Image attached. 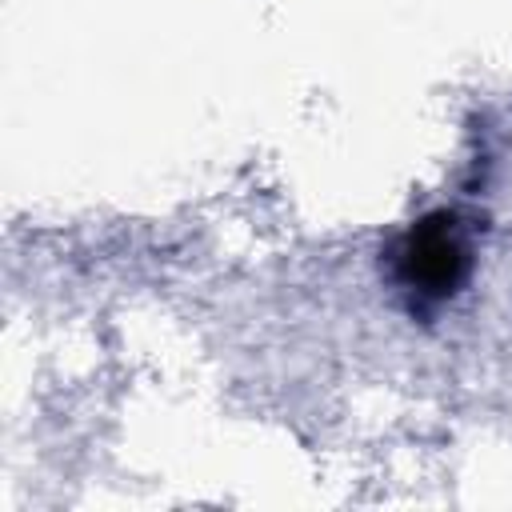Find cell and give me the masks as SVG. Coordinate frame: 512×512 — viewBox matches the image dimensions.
Returning <instances> with one entry per match:
<instances>
[{
  "label": "cell",
  "mask_w": 512,
  "mask_h": 512,
  "mask_svg": "<svg viewBox=\"0 0 512 512\" xmlns=\"http://www.w3.org/2000/svg\"><path fill=\"white\" fill-rule=\"evenodd\" d=\"M392 276L420 300H448L468 276V240L452 212L416 220L392 248Z\"/></svg>",
  "instance_id": "1"
}]
</instances>
